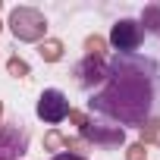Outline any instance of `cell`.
<instances>
[{"mask_svg": "<svg viewBox=\"0 0 160 160\" xmlns=\"http://www.w3.org/2000/svg\"><path fill=\"white\" fill-rule=\"evenodd\" d=\"M129 160H144V148H141V144L129 148Z\"/></svg>", "mask_w": 160, "mask_h": 160, "instance_id": "30bf717a", "label": "cell"}, {"mask_svg": "<svg viewBox=\"0 0 160 160\" xmlns=\"http://www.w3.org/2000/svg\"><path fill=\"white\" fill-rule=\"evenodd\" d=\"M154 78H157L154 60L138 53H116L107 66V88L101 94H91L88 110L113 122L138 126L144 122L154 104Z\"/></svg>", "mask_w": 160, "mask_h": 160, "instance_id": "6da1fadb", "label": "cell"}, {"mask_svg": "<svg viewBox=\"0 0 160 160\" xmlns=\"http://www.w3.org/2000/svg\"><path fill=\"white\" fill-rule=\"evenodd\" d=\"M35 113H38V119L57 126V122H63V119L69 116V101H66V94H63L60 88H47V91H41Z\"/></svg>", "mask_w": 160, "mask_h": 160, "instance_id": "3957f363", "label": "cell"}, {"mask_svg": "<svg viewBox=\"0 0 160 160\" xmlns=\"http://www.w3.org/2000/svg\"><path fill=\"white\" fill-rule=\"evenodd\" d=\"M38 50H41V57H44L47 63H57V60L63 57V44H60V41H44Z\"/></svg>", "mask_w": 160, "mask_h": 160, "instance_id": "52a82bcc", "label": "cell"}, {"mask_svg": "<svg viewBox=\"0 0 160 160\" xmlns=\"http://www.w3.org/2000/svg\"><path fill=\"white\" fill-rule=\"evenodd\" d=\"M141 38H144V32H141V25L135 19H119L113 25V32H110V44L116 47V53H135Z\"/></svg>", "mask_w": 160, "mask_h": 160, "instance_id": "5b68a950", "label": "cell"}, {"mask_svg": "<svg viewBox=\"0 0 160 160\" xmlns=\"http://www.w3.org/2000/svg\"><path fill=\"white\" fill-rule=\"evenodd\" d=\"M141 138L160 144V122H148V126H141Z\"/></svg>", "mask_w": 160, "mask_h": 160, "instance_id": "ba28073f", "label": "cell"}, {"mask_svg": "<svg viewBox=\"0 0 160 160\" xmlns=\"http://www.w3.org/2000/svg\"><path fill=\"white\" fill-rule=\"evenodd\" d=\"M10 28L19 41H38L47 32V19L32 7H19V10L10 13Z\"/></svg>", "mask_w": 160, "mask_h": 160, "instance_id": "7a4b0ae2", "label": "cell"}, {"mask_svg": "<svg viewBox=\"0 0 160 160\" xmlns=\"http://www.w3.org/2000/svg\"><path fill=\"white\" fill-rule=\"evenodd\" d=\"M0 113H3V107H0Z\"/></svg>", "mask_w": 160, "mask_h": 160, "instance_id": "7c38bea8", "label": "cell"}, {"mask_svg": "<svg viewBox=\"0 0 160 160\" xmlns=\"http://www.w3.org/2000/svg\"><path fill=\"white\" fill-rule=\"evenodd\" d=\"M7 66H10V72H13L16 78H22V75H28V63H22V60H10Z\"/></svg>", "mask_w": 160, "mask_h": 160, "instance_id": "9c48e42d", "label": "cell"}, {"mask_svg": "<svg viewBox=\"0 0 160 160\" xmlns=\"http://www.w3.org/2000/svg\"><path fill=\"white\" fill-rule=\"evenodd\" d=\"M50 160H85L82 154H57V157H50Z\"/></svg>", "mask_w": 160, "mask_h": 160, "instance_id": "8fae6325", "label": "cell"}, {"mask_svg": "<svg viewBox=\"0 0 160 160\" xmlns=\"http://www.w3.org/2000/svg\"><path fill=\"white\" fill-rule=\"evenodd\" d=\"M75 82L82 85L85 91L98 82H107V66L101 63V57H85L82 63L75 66Z\"/></svg>", "mask_w": 160, "mask_h": 160, "instance_id": "8992f818", "label": "cell"}, {"mask_svg": "<svg viewBox=\"0 0 160 160\" xmlns=\"http://www.w3.org/2000/svg\"><path fill=\"white\" fill-rule=\"evenodd\" d=\"M28 148V129L22 122H7L0 129V160H19Z\"/></svg>", "mask_w": 160, "mask_h": 160, "instance_id": "277c9868", "label": "cell"}]
</instances>
